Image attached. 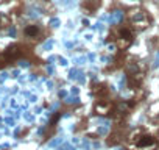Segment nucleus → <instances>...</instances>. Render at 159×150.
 <instances>
[{
    "label": "nucleus",
    "mask_w": 159,
    "mask_h": 150,
    "mask_svg": "<svg viewBox=\"0 0 159 150\" xmlns=\"http://www.w3.org/2000/svg\"><path fill=\"white\" fill-rule=\"evenodd\" d=\"M120 38H122V39H126V41H131V39H133V33H131L128 28H122V30H120Z\"/></svg>",
    "instance_id": "7ed1b4c3"
},
{
    "label": "nucleus",
    "mask_w": 159,
    "mask_h": 150,
    "mask_svg": "<svg viewBox=\"0 0 159 150\" xmlns=\"http://www.w3.org/2000/svg\"><path fill=\"white\" fill-rule=\"evenodd\" d=\"M24 33H25V36H28V38H36V36L41 33V28H39L38 25L31 24V25H27V27H25Z\"/></svg>",
    "instance_id": "f03ea898"
},
{
    "label": "nucleus",
    "mask_w": 159,
    "mask_h": 150,
    "mask_svg": "<svg viewBox=\"0 0 159 150\" xmlns=\"http://www.w3.org/2000/svg\"><path fill=\"white\" fill-rule=\"evenodd\" d=\"M154 142H156V139H154L153 136H150V134H145V136H142V138L137 141V147H140V148L151 147V145H154Z\"/></svg>",
    "instance_id": "f257e3e1"
}]
</instances>
